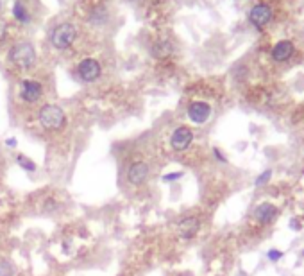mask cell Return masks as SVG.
I'll use <instances>...</instances> for the list:
<instances>
[{"mask_svg": "<svg viewBox=\"0 0 304 276\" xmlns=\"http://www.w3.org/2000/svg\"><path fill=\"white\" fill-rule=\"evenodd\" d=\"M199 219L197 217H184L181 223H179V235L183 237V239H194L197 231H199Z\"/></svg>", "mask_w": 304, "mask_h": 276, "instance_id": "cell-11", "label": "cell"}, {"mask_svg": "<svg viewBox=\"0 0 304 276\" xmlns=\"http://www.w3.org/2000/svg\"><path fill=\"white\" fill-rule=\"evenodd\" d=\"M294 43L288 42V40H283V42H279L274 45L272 49V57H274V61H279V63H283V61H288L290 57L294 56Z\"/></svg>", "mask_w": 304, "mask_h": 276, "instance_id": "cell-10", "label": "cell"}, {"mask_svg": "<svg viewBox=\"0 0 304 276\" xmlns=\"http://www.w3.org/2000/svg\"><path fill=\"white\" fill-rule=\"evenodd\" d=\"M149 174H151V169L145 162H134L129 169H127V181L134 185V187H140L143 183L147 181Z\"/></svg>", "mask_w": 304, "mask_h": 276, "instance_id": "cell-7", "label": "cell"}, {"mask_svg": "<svg viewBox=\"0 0 304 276\" xmlns=\"http://www.w3.org/2000/svg\"><path fill=\"white\" fill-rule=\"evenodd\" d=\"M213 154H215V158H217V160H218V162H222V163H227V158L224 156V154H222V152L218 151V149H213Z\"/></svg>", "mask_w": 304, "mask_h": 276, "instance_id": "cell-21", "label": "cell"}, {"mask_svg": "<svg viewBox=\"0 0 304 276\" xmlns=\"http://www.w3.org/2000/svg\"><path fill=\"white\" fill-rule=\"evenodd\" d=\"M172 50H174V47L168 40H159V42L154 43L151 49L152 56L157 57V59H165V57H168L170 54H172Z\"/></svg>", "mask_w": 304, "mask_h": 276, "instance_id": "cell-13", "label": "cell"}, {"mask_svg": "<svg viewBox=\"0 0 304 276\" xmlns=\"http://www.w3.org/2000/svg\"><path fill=\"white\" fill-rule=\"evenodd\" d=\"M303 255H304V251H303Z\"/></svg>", "mask_w": 304, "mask_h": 276, "instance_id": "cell-26", "label": "cell"}, {"mask_svg": "<svg viewBox=\"0 0 304 276\" xmlns=\"http://www.w3.org/2000/svg\"><path fill=\"white\" fill-rule=\"evenodd\" d=\"M276 215H278V208H276L274 204H270V203H261L256 208V212H254V217H256V221H258V223H261V224L272 223V221L276 219Z\"/></svg>", "mask_w": 304, "mask_h": 276, "instance_id": "cell-12", "label": "cell"}, {"mask_svg": "<svg viewBox=\"0 0 304 276\" xmlns=\"http://www.w3.org/2000/svg\"><path fill=\"white\" fill-rule=\"evenodd\" d=\"M0 7H2V4H0Z\"/></svg>", "mask_w": 304, "mask_h": 276, "instance_id": "cell-25", "label": "cell"}, {"mask_svg": "<svg viewBox=\"0 0 304 276\" xmlns=\"http://www.w3.org/2000/svg\"><path fill=\"white\" fill-rule=\"evenodd\" d=\"M192 142H194V133H192V129L186 127V125L175 127L172 136H170V146H172L174 151H177V152L186 151V149L192 146Z\"/></svg>", "mask_w": 304, "mask_h": 276, "instance_id": "cell-5", "label": "cell"}, {"mask_svg": "<svg viewBox=\"0 0 304 276\" xmlns=\"http://www.w3.org/2000/svg\"><path fill=\"white\" fill-rule=\"evenodd\" d=\"M13 16H15L20 24H29V22H31L29 9H27L25 4H23L22 0H15V4H13Z\"/></svg>", "mask_w": 304, "mask_h": 276, "instance_id": "cell-14", "label": "cell"}, {"mask_svg": "<svg viewBox=\"0 0 304 276\" xmlns=\"http://www.w3.org/2000/svg\"><path fill=\"white\" fill-rule=\"evenodd\" d=\"M56 210H58V203H56V199L47 198L45 201H43V204H42L43 214H52V212H56Z\"/></svg>", "mask_w": 304, "mask_h": 276, "instance_id": "cell-16", "label": "cell"}, {"mask_svg": "<svg viewBox=\"0 0 304 276\" xmlns=\"http://www.w3.org/2000/svg\"><path fill=\"white\" fill-rule=\"evenodd\" d=\"M183 177V172H168V174H163V183H172V181H177Z\"/></svg>", "mask_w": 304, "mask_h": 276, "instance_id": "cell-19", "label": "cell"}, {"mask_svg": "<svg viewBox=\"0 0 304 276\" xmlns=\"http://www.w3.org/2000/svg\"><path fill=\"white\" fill-rule=\"evenodd\" d=\"M16 165H20V169H23L25 172H36L38 165L32 162L31 158H27L25 154H16Z\"/></svg>", "mask_w": 304, "mask_h": 276, "instance_id": "cell-15", "label": "cell"}, {"mask_svg": "<svg viewBox=\"0 0 304 276\" xmlns=\"http://www.w3.org/2000/svg\"><path fill=\"white\" fill-rule=\"evenodd\" d=\"M9 61L18 67L20 70H29L36 63V50L32 47V43L20 42L9 49Z\"/></svg>", "mask_w": 304, "mask_h": 276, "instance_id": "cell-1", "label": "cell"}, {"mask_svg": "<svg viewBox=\"0 0 304 276\" xmlns=\"http://www.w3.org/2000/svg\"><path fill=\"white\" fill-rule=\"evenodd\" d=\"M43 94V86L40 81L34 79H23L20 83V99L23 102H36Z\"/></svg>", "mask_w": 304, "mask_h": 276, "instance_id": "cell-6", "label": "cell"}, {"mask_svg": "<svg viewBox=\"0 0 304 276\" xmlns=\"http://www.w3.org/2000/svg\"><path fill=\"white\" fill-rule=\"evenodd\" d=\"M290 228H292V229H301L299 221H297V219H292V221H290Z\"/></svg>", "mask_w": 304, "mask_h": 276, "instance_id": "cell-24", "label": "cell"}, {"mask_svg": "<svg viewBox=\"0 0 304 276\" xmlns=\"http://www.w3.org/2000/svg\"><path fill=\"white\" fill-rule=\"evenodd\" d=\"M75 38H77V29H75L74 24L66 22V24H61L54 29L52 34H50V42L58 50H65L75 42Z\"/></svg>", "mask_w": 304, "mask_h": 276, "instance_id": "cell-3", "label": "cell"}, {"mask_svg": "<svg viewBox=\"0 0 304 276\" xmlns=\"http://www.w3.org/2000/svg\"><path fill=\"white\" fill-rule=\"evenodd\" d=\"M77 74L84 83H93V81H97V79L100 77L102 67H100V63L97 61V59L86 57V59H83V61L77 65Z\"/></svg>", "mask_w": 304, "mask_h": 276, "instance_id": "cell-4", "label": "cell"}, {"mask_svg": "<svg viewBox=\"0 0 304 276\" xmlns=\"http://www.w3.org/2000/svg\"><path fill=\"white\" fill-rule=\"evenodd\" d=\"M5 34H7V27H5L4 22H0V42L5 38Z\"/></svg>", "mask_w": 304, "mask_h": 276, "instance_id": "cell-22", "label": "cell"}, {"mask_svg": "<svg viewBox=\"0 0 304 276\" xmlns=\"http://www.w3.org/2000/svg\"><path fill=\"white\" fill-rule=\"evenodd\" d=\"M211 117V106L202 100H195L188 106V119L194 124H204L206 120Z\"/></svg>", "mask_w": 304, "mask_h": 276, "instance_id": "cell-8", "label": "cell"}, {"mask_svg": "<svg viewBox=\"0 0 304 276\" xmlns=\"http://www.w3.org/2000/svg\"><path fill=\"white\" fill-rule=\"evenodd\" d=\"M5 146L7 147H16L18 146V140H16V138H7V140H5Z\"/></svg>", "mask_w": 304, "mask_h": 276, "instance_id": "cell-23", "label": "cell"}, {"mask_svg": "<svg viewBox=\"0 0 304 276\" xmlns=\"http://www.w3.org/2000/svg\"><path fill=\"white\" fill-rule=\"evenodd\" d=\"M15 275V267L9 260H0V276H13Z\"/></svg>", "mask_w": 304, "mask_h": 276, "instance_id": "cell-17", "label": "cell"}, {"mask_svg": "<svg viewBox=\"0 0 304 276\" xmlns=\"http://www.w3.org/2000/svg\"><path fill=\"white\" fill-rule=\"evenodd\" d=\"M267 258L270 262H278L279 258H283V251H279V250H270L267 253Z\"/></svg>", "mask_w": 304, "mask_h": 276, "instance_id": "cell-20", "label": "cell"}, {"mask_svg": "<svg viewBox=\"0 0 304 276\" xmlns=\"http://www.w3.org/2000/svg\"><path fill=\"white\" fill-rule=\"evenodd\" d=\"M249 20L252 25H256L258 29H263L268 22L272 20V9L267 4H256L249 13Z\"/></svg>", "mask_w": 304, "mask_h": 276, "instance_id": "cell-9", "label": "cell"}, {"mask_svg": "<svg viewBox=\"0 0 304 276\" xmlns=\"http://www.w3.org/2000/svg\"><path fill=\"white\" fill-rule=\"evenodd\" d=\"M270 177H272V171L267 169V171L261 172V174L258 176V179L254 181V185H256V187H263V185H267V183L270 181Z\"/></svg>", "mask_w": 304, "mask_h": 276, "instance_id": "cell-18", "label": "cell"}, {"mask_svg": "<svg viewBox=\"0 0 304 276\" xmlns=\"http://www.w3.org/2000/svg\"><path fill=\"white\" fill-rule=\"evenodd\" d=\"M40 124L48 131H59L66 125V115L58 104H45L38 113Z\"/></svg>", "mask_w": 304, "mask_h": 276, "instance_id": "cell-2", "label": "cell"}]
</instances>
